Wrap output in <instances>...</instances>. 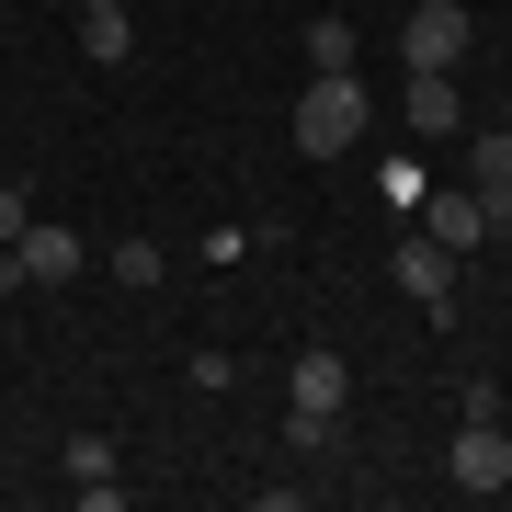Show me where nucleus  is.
Segmentation results:
<instances>
[{
  "instance_id": "1",
  "label": "nucleus",
  "mask_w": 512,
  "mask_h": 512,
  "mask_svg": "<svg viewBox=\"0 0 512 512\" xmlns=\"http://www.w3.org/2000/svg\"><path fill=\"white\" fill-rule=\"evenodd\" d=\"M365 69H308V92H296V148L308 160H342L353 137H365Z\"/></svg>"
},
{
  "instance_id": "2",
  "label": "nucleus",
  "mask_w": 512,
  "mask_h": 512,
  "mask_svg": "<svg viewBox=\"0 0 512 512\" xmlns=\"http://www.w3.org/2000/svg\"><path fill=\"white\" fill-rule=\"evenodd\" d=\"M80 262H92V251H80L69 228H46V217H23V239H12V251H0V296H35V285H69Z\"/></svg>"
},
{
  "instance_id": "3",
  "label": "nucleus",
  "mask_w": 512,
  "mask_h": 512,
  "mask_svg": "<svg viewBox=\"0 0 512 512\" xmlns=\"http://www.w3.org/2000/svg\"><path fill=\"white\" fill-rule=\"evenodd\" d=\"M399 126H410L421 148H456V137H467V103H456V69H410V80H399Z\"/></svg>"
},
{
  "instance_id": "4",
  "label": "nucleus",
  "mask_w": 512,
  "mask_h": 512,
  "mask_svg": "<svg viewBox=\"0 0 512 512\" xmlns=\"http://www.w3.org/2000/svg\"><path fill=\"white\" fill-rule=\"evenodd\" d=\"M444 478H456L467 501L512 490V433H501V421H456V456H444Z\"/></svg>"
},
{
  "instance_id": "5",
  "label": "nucleus",
  "mask_w": 512,
  "mask_h": 512,
  "mask_svg": "<svg viewBox=\"0 0 512 512\" xmlns=\"http://www.w3.org/2000/svg\"><path fill=\"white\" fill-rule=\"evenodd\" d=\"M399 69H467V12L456 0H421L399 23Z\"/></svg>"
},
{
  "instance_id": "6",
  "label": "nucleus",
  "mask_w": 512,
  "mask_h": 512,
  "mask_svg": "<svg viewBox=\"0 0 512 512\" xmlns=\"http://www.w3.org/2000/svg\"><path fill=\"white\" fill-rule=\"evenodd\" d=\"M399 285H410V296H421V308H433L444 330H456V251H444V239H421V228L399 239Z\"/></svg>"
},
{
  "instance_id": "7",
  "label": "nucleus",
  "mask_w": 512,
  "mask_h": 512,
  "mask_svg": "<svg viewBox=\"0 0 512 512\" xmlns=\"http://www.w3.org/2000/svg\"><path fill=\"white\" fill-rule=\"evenodd\" d=\"M421 239H444V251L467 262L478 239H490V194H467V183L456 194H421Z\"/></svg>"
},
{
  "instance_id": "8",
  "label": "nucleus",
  "mask_w": 512,
  "mask_h": 512,
  "mask_svg": "<svg viewBox=\"0 0 512 512\" xmlns=\"http://www.w3.org/2000/svg\"><path fill=\"white\" fill-rule=\"evenodd\" d=\"M342 399H353V365H342L330 342H308V353L285 365V410H342Z\"/></svg>"
},
{
  "instance_id": "9",
  "label": "nucleus",
  "mask_w": 512,
  "mask_h": 512,
  "mask_svg": "<svg viewBox=\"0 0 512 512\" xmlns=\"http://www.w3.org/2000/svg\"><path fill=\"white\" fill-rule=\"evenodd\" d=\"M57 467H69V490L92 501V512L126 501V478H114V444H103V433H69V444H57Z\"/></svg>"
},
{
  "instance_id": "10",
  "label": "nucleus",
  "mask_w": 512,
  "mask_h": 512,
  "mask_svg": "<svg viewBox=\"0 0 512 512\" xmlns=\"http://www.w3.org/2000/svg\"><path fill=\"white\" fill-rule=\"evenodd\" d=\"M103 274L126 285V296H148V285L171 274V262H160V239H114V251H103Z\"/></svg>"
},
{
  "instance_id": "11",
  "label": "nucleus",
  "mask_w": 512,
  "mask_h": 512,
  "mask_svg": "<svg viewBox=\"0 0 512 512\" xmlns=\"http://www.w3.org/2000/svg\"><path fill=\"white\" fill-rule=\"evenodd\" d=\"M126 46H137L126 12H80V57H92V69H126Z\"/></svg>"
},
{
  "instance_id": "12",
  "label": "nucleus",
  "mask_w": 512,
  "mask_h": 512,
  "mask_svg": "<svg viewBox=\"0 0 512 512\" xmlns=\"http://www.w3.org/2000/svg\"><path fill=\"white\" fill-rule=\"evenodd\" d=\"M285 444H296V456H342V410H285Z\"/></svg>"
},
{
  "instance_id": "13",
  "label": "nucleus",
  "mask_w": 512,
  "mask_h": 512,
  "mask_svg": "<svg viewBox=\"0 0 512 512\" xmlns=\"http://www.w3.org/2000/svg\"><path fill=\"white\" fill-rule=\"evenodd\" d=\"M308 69H365V35L353 23H308Z\"/></svg>"
},
{
  "instance_id": "14",
  "label": "nucleus",
  "mask_w": 512,
  "mask_h": 512,
  "mask_svg": "<svg viewBox=\"0 0 512 512\" xmlns=\"http://www.w3.org/2000/svg\"><path fill=\"white\" fill-rule=\"evenodd\" d=\"M23 217H35V194H23V183H0V251L23 239Z\"/></svg>"
},
{
  "instance_id": "15",
  "label": "nucleus",
  "mask_w": 512,
  "mask_h": 512,
  "mask_svg": "<svg viewBox=\"0 0 512 512\" xmlns=\"http://www.w3.org/2000/svg\"><path fill=\"white\" fill-rule=\"evenodd\" d=\"M80 12H126V0H80Z\"/></svg>"
},
{
  "instance_id": "16",
  "label": "nucleus",
  "mask_w": 512,
  "mask_h": 512,
  "mask_svg": "<svg viewBox=\"0 0 512 512\" xmlns=\"http://www.w3.org/2000/svg\"><path fill=\"white\" fill-rule=\"evenodd\" d=\"M490 126H501V137H512V103H501V114H490Z\"/></svg>"
}]
</instances>
